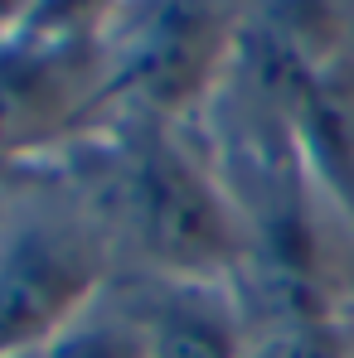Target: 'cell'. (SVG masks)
<instances>
[{
	"instance_id": "obj_1",
	"label": "cell",
	"mask_w": 354,
	"mask_h": 358,
	"mask_svg": "<svg viewBox=\"0 0 354 358\" xmlns=\"http://www.w3.org/2000/svg\"><path fill=\"white\" fill-rule=\"evenodd\" d=\"M44 165L93 213L117 271L238 286L247 238L199 126L112 107Z\"/></svg>"
},
{
	"instance_id": "obj_3",
	"label": "cell",
	"mask_w": 354,
	"mask_h": 358,
	"mask_svg": "<svg viewBox=\"0 0 354 358\" xmlns=\"http://www.w3.org/2000/svg\"><path fill=\"white\" fill-rule=\"evenodd\" d=\"M247 0H126L97 34L112 107L194 126L238 63Z\"/></svg>"
},
{
	"instance_id": "obj_2",
	"label": "cell",
	"mask_w": 354,
	"mask_h": 358,
	"mask_svg": "<svg viewBox=\"0 0 354 358\" xmlns=\"http://www.w3.org/2000/svg\"><path fill=\"white\" fill-rule=\"evenodd\" d=\"M112 276L102 228L49 165L0 175V358H34Z\"/></svg>"
},
{
	"instance_id": "obj_5",
	"label": "cell",
	"mask_w": 354,
	"mask_h": 358,
	"mask_svg": "<svg viewBox=\"0 0 354 358\" xmlns=\"http://www.w3.org/2000/svg\"><path fill=\"white\" fill-rule=\"evenodd\" d=\"M117 300L131 310L146 358H247V310L224 281H170V276H112Z\"/></svg>"
},
{
	"instance_id": "obj_8",
	"label": "cell",
	"mask_w": 354,
	"mask_h": 358,
	"mask_svg": "<svg viewBox=\"0 0 354 358\" xmlns=\"http://www.w3.org/2000/svg\"><path fill=\"white\" fill-rule=\"evenodd\" d=\"M29 5H34V0H0V29H5V24H20V20L29 15Z\"/></svg>"
},
{
	"instance_id": "obj_4",
	"label": "cell",
	"mask_w": 354,
	"mask_h": 358,
	"mask_svg": "<svg viewBox=\"0 0 354 358\" xmlns=\"http://www.w3.org/2000/svg\"><path fill=\"white\" fill-rule=\"evenodd\" d=\"M112 112V73L97 39L34 24L0 29V175L44 165Z\"/></svg>"
},
{
	"instance_id": "obj_7",
	"label": "cell",
	"mask_w": 354,
	"mask_h": 358,
	"mask_svg": "<svg viewBox=\"0 0 354 358\" xmlns=\"http://www.w3.org/2000/svg\"><path fill=\"white\" fill-rule=\"evenodd\" d=\"M121 5L126 0H34L25 24L49 34H73V39H97Z\"/></svg>"
},
{
	"instance_id": "obj_6",
	"label": "cell",
	"mask_w": 354,
	"mask_h": 358,
	"mask_svg": "<svg viewBox=\"0 0 354 358\" xmlns=\"http://www.w3.org/2000/svg\"><path fill=\"white\" fill-rule=\"evenodd\" d=\"M34 358H146V344H141V329H136L131 310L107 286L97 305H88L59 339H49Z\"/></svg>"
}]
</instances>
